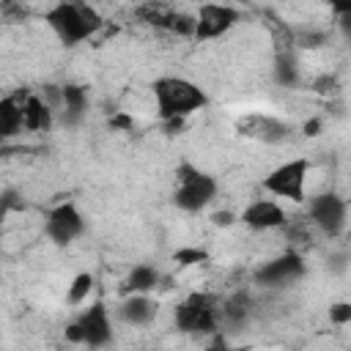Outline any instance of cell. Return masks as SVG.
Segmentation results:
<instances>
[{
	"label": "cell",
	"mask_w": 351,
	"mask_h": 351,
	"mask_svg": "<svg viewBox=\"0 0 351 351\" xmlns=\"http://www.w3.org/2000/svg\"><path fill=\"white\" fill-rule=\"evenodd\" d=\"M44 233L52 244L66 247V244H71L74 239H80L85 233V217L71 200L58 203L55 208H49V214L44 219Z\"/></svg>",
	"instance_id": "9c48e42d"
},
{
	"label": "cell",
	"mask_w": 351,
	"mask_h": 351,
	"mask_svg": "<svg viewBox=\"0 0 351 351\" xmlns=\"http://www.w3.org/2000/svg\"><path fill=\"white\" fill-rule=\"evenodd\" d=\"M239 22V8L225 3H203L195 14V36L197 38H219Z\"/></svg>",
	"instance_id": "30bf717a"
},
{
	"label": "cell",
	"mask_w": 351,
	"mask_h": 351,
	"mask_svg": "<svg viewBox=\"0 0 351 351\" xmlns=\"http://www.w3.org/2000/svg\"><path fill=\"white\" fill-rule=\"evenodd\" d=\"M110 123H112L115 129H126V132H132V129H134V118H132V115H121V112H118V115H112V118H110Z\"/></svg>",
	"instance_id": "484cf974"
},
{
	"label": "cell",
	"mask_w": 351,
	"mask_h": 351,
	"mask_svg": "<svg viewBox=\"0 0 351 351\" xmlns=\"http://www.w3.org/2000/svg\"><path fill=\"white\" fill-rule=\"evenodd\" d=\"M22 112H25V129L30 132H47L52 126V110L44 99L27 93L22 101Z\"/></svg>",
	"instance_id": "ac0fdd59"
},
{
	"label": "cell",
	"mask_w": 351,
	"mask_h": 351,
	"mask_svg": "<svg viewBox=\"0 0 351 351\" xmlns=\"http://www.w3.org/2000/svg\"><path fill=\"white\" fill-rule=\"evenodd\" d=\"M239 132L252 137V140H261V143H269V145H277V143H285L293 132V126L288 121H280L274 115H250L239 123Z\"/></svg>",
	"instance_id": "8fae6325"
},
{
	"label": "cell",
	"mask_w": 351,
	"mask_h": 351,
	"mask_svg": "<svg viewBox=\"0 0 351 351\" xmlns=\"http://www.w3.org/2000/svg\"><path fill=\"white\" fill-rule=\"evenodd\" d=\"M27 93H8L0 99V137L11 140L25 129V112H22V101Z\"/></svg>",
	"instance_id": "5bb4252c"
},
{
	"label": "cell",
	"mask_w": 351,
	"mask_h": 351,
	"mask_svg": "<svg viewBox=\"0 0 351 351\" xmlns=\"http://www.w3.org/2000/svg\"><path fill=\"white\" fill-rule=\"evenodd\" d=\"M219 192V184L211 173L189 165V162H181L176 167V189H173V206L178 211H186V214H200L203 208H208L214 203Z\"/></svg>",
	"instance_id": "3957f363"
},
{
	"label": "cell",
	"mask_w": 351,
	"mask_h": 351,
	"mask_svg": "<svg viewBox=\"0 0 351 351\" xmlns=\"http://www.w3.org/2000/svg\"><path fill=\"white\" fill-rule=\"evenodd\" d=\"M241 225L252 228V230H274V228H282L285 225V211L280 203L274 200H266V197H258L252 203L244 206V211L239 214Z\"/></svg>",
	"instance_id": "7c38bea8"
},
{
	"label": "cell",
	"mask_w": 351,
	"mask_h": 351,
	"mask_svg": "<svg viewBox=\"0 0 351 351\" xmlns=\"http://www.w3.org/2000/svg\"><path fill=\"white\" fill-rule=\"evenodd\" d=\"M159 315V302L151 293H132L118 304V318L126 326H148Z\"/></svg>",
	"instance_id": "4fadbf2b"
},
{
	"label": "cell",
	"mask_w": 351,
	"mask_h": 351,
	"mask_svg": "<svg viewBox=\"0 0 351 351\" xmlns=\"http://www.w3.org/2000/svg\"><path fill=\"white\" fill-rule=\"evenodd\" d=\"M329 321L335 326L348 324L351 321V302H335V304H329Z\"/></svg>",
	"instance_id": "603a6c76"
},
{
	"label": "cell",
	"mask_w": 351,
	"mask_h": 351,
	"mask_svg": "<svg viewBox=\"0 0 351 351\" xmlns=\"http://www.w3.org/2000/svg\"><path fill=\"white\" fill-rule=\"evenodd\" d=\"M66 340L80 343L88 348H104L112 343V318L110 310L101 299L90 302L69 326H66Z\"/></svg>",
	"instance_id": "5b68a950"
},
{
	"label": "cell",
	"mask_w": 351,
	"mask_h": 351,
	"mask_svg": "<svg viewBox=\"0 0 351 351\" xmlns=\"http://www.w3.org/2000/svg\"><path fill=\"white\" fill-rule=\"evenodd\" d=\"M176 329L184 335H217L222 326L219 318V299L206 291H195L184 296L173 310Z\"/></svg>",
	"instance_id": "277c9868"
},
{
	"label": "cell",
	"mask_w": 351,
	"mask_h": 351,
	"mask_svg": "<svg viewBox=\"0 0 351 351\" xmlns=\"http://www.w3.org/2000/svg\"><path fill=\"white\" fill-rule=\"evenodd\" d=\"M271 74H274V82L280 85V88H296L299 82H302V69H299V60H296V55L293 52H277V58H274V66H271Z\"/></svg>",
	"instance_id": "d6986e66"
},
{
	"label": "cell",
	"mask_w": 351,
	"mask_h": 351,
	"mask_svg": "<svg viewBox=\"0 0 351 351\" xmlns=\"http://www.w3.org/2000/svg\"><path fill=\"white\" fill-rule=\"evenodd\" d=\"M250 315H252V296L247 291H236L219 302L222 326H244L250 321Z\"/></svg>",
	"instance_id": "9a60e30c"
},
{
	"label": "cell",
	"mask_w": 351,
	"mask_h": 351,
	"mask_svg": "<svg viewBox=\"0 0 351 351\" xmlns=\"http://www.w3.org/2000/svg\"><path fill=\"white\" fill-rule=\"evenodd\" d=\"M304 258L299 255V252H293V250H288V252H282V255H277V258H271V261H263L258 269H255V274H252V280H255V285H261V288H285V285H291V282H296L302 274H304Z\"/></svg>",
	"instance_id": "ba28073f"
},
{
	"label": "cell",
	"mask_w": 351,
	"mask_h": 351,
	"mask_svg": "<svg viewBox=\"0 0 351 351\" xmlns=\"http://www.w3.org/2000/svg\"><path fill=\"white\" fill-rule=\"evenodd\" d=\"M93 274L90 271H80L74 280H71V285H69V291H66V299H69V304H82V302H88V296H90V291H93Z\"/></svg>",
	"instance_id": "ffe728a7"
},
{
	"label": "cell",
	"mask_w": 351,
	"mask_h": 351,
	"mask_svg": "<svg viewBox=\"0 0 351 351\" xmlns=\"http://www.w3.org/2000/svg\"><path fill=\"white\" fill-rule=\"evenodd\" d=\"M206 351H233L228 343H225V337H219V335H214V340L206 346Z\"/></svg>",
	"instance_id": "83f0119b"
},
{
	"label": "cell",
	"mask_w": 351,
	"mask_h": 351,
	"mask_svg": "<svg viewBox=\"0 0 351 351\" xmlns=\"http://www.w3.org/2000/svg\"><path fill=\"white\" fill-rule=\"evenodd\" d=\"M44 22L49 25V30L58 36V41L63 47H77L85 38H90L104 22L99 16V11L88 3H55L52 8H47Z\"/></svg>",
	"instance_id": "7a4b0ae2"
},
{
	"label": "cell",
	"mask_w": 351,
	"mask_h": 351,
	"mask_svg": "<svg viewBox=\"0 0 351 351\" xmlns=\"http://www.w3.org/2000/svg\"><path fill=\"white\" fill-rule=\"evenodd\" d=\"M307 217L310 222L329 239H337L346 230L348 222V203L337 192H318L307 200Z\"/></svg>",
	"instance_id": "52a82bcc"
},
{
	"label": "cell",
	"mask_w": 351,
	"mask_h": 351,
	"mask_svg": "<svg viewBox=\"0 0 351 351\" xmlns=\"http://www.w3.org/2000/svg\"><path fill=\"white\" fill-rule=\"evenodd\" d=\"M206 261H208L206 250H197V247H186V250L176 252V263L178 266H195V263H206Z\"/></svg>",
	"instance_id": "7402d4cb"
},
{
	"label": "cell",
	"mask_w": 351,
	"mask_h": 351,
	"mask_svg": "<svg viewBox=\"0 0 351 351\" xmlns=\"http://www.w3.org/2000/svg\"><path fill=\"white\" fill-rule=\"evenodd\" d=\"M151 93L156 101V112L165 123L184 121L208 104V93L186 77H159L154 80Z\"/></svg>",
	"instance_id": "6da1fadb"
},
{
	"label": "cell",
	"mask_w": 351,
	"mask_h": 351,
	"mask_svg": "<svg viewBox=\"0 0 351 351\" xmlns=\"http://www.w3.org/2000/svg\"><path fill=\"white\" fill-rule=\"evenodd\" d=\"M324 41H326V36H324V33H304V36L299 38V44H302V47H310V49L321 47Z\"/></svg>",
	"instance_id": "d4e9b609"
},
{
	"label": "cell",
	"mask_w": 351,
	"mask_h": 351,
	"mask_svg": "<svg viewBox=\"0 0 351 351\" xmlns=\"http://www.w3.org/2000/svg\"><path fill=\"white\" fill-rule=\"evenodd\" d=\"M239 217L233 214V211H228V208H222V211H214L211 214V222L217 225V228H228V225H233Z\"/></svg>",
	"instance_id": "cb8c5ba5"
},
{
	"label": "cell",
	"mask_w": 351,
	"mask_h": 351,
	"mask_svg": "<svg viewBox=\"0 0 351 351\" xmlns=\"http://www.w3.org/2000/svg\"><path fill=\"white\" fill-rule=\"evenodd\" d=\"M14 197H16V195L8 189V192H5V197H3V211H11V208H19V211H22V208H25V203H16Z\"/></svg>",
	"instance_id": "4316f807"
},
{
	"label": "cell",
	"mask_w": 351,
	"mask_h": 351,
	"mask_svg": "<svg viewBox=\"0 0 351 351\" xmlns=\"http://www.w3.org/2000/svg\"><path fill=\"white\" fill-rule=\"evenodd\" d=\"M329 11L335 14V19H337V30L343 33V38L351 41V0H346V3H332Z\"/></svg>",
	"instance_id": "44dd1931"
},
{
	"label": "cell",
	"mask_w": 351,
	"mask_h": 351,
	"mask_svg": "<svg viewBox=\"0 0 351 351\" xmlns=\"http://www.w3.org/2000/svg\"><path fill=\"white\" fill-rule=\"evenodd\" d=\"M318 132H321V121H318V118H310V121L304 123V134H307V137H315Z\"/></svg>",
	"instance_id": "f1b7e54d"
},
{
	"label": "cell",
	"mask_w": 351,
	"mask_h": 351,
	"mask_svg": "<svg viewBox=\"0 0 351 351\" xmlns=\"http://www.w3.org/2000/svg\"><path fill=\"white\" fill-rule=\"evenodd\" d=\"M60 104H63V118L69 126H77L85 112H88V90L82 85H60Z\"/></svg>",
	"instance_id": "2e32d148"
},
{
	"label": "cell",
	"mask_w": 351,
	"mask_h": 351,
	"mask_svg": "<svg viewBox=\"0 0 351 351\" xmlns=\"http://www.w3.org/2000/svg\"><path fill=\"white\" fill-rule=\"evenodd\" d=\"M159 285V269L151 266V263H137L129 269L126 280H123V293L132 296V293H151L154 288Z\"/></svg>",
	"instance_id": "e0dca14e"
},
{
	"label": "cell",
	"mask_w": 351,
	"mask_h": 351,
	"mask_svg": "<svg viewBox=\"0 0 351 351\" xmlns=\"http://www.w3.org/2000/svg\"><path fill=\"white\" fill-rule=\"evenodd\" d=\"M307 173H310V159H304V156L288 159L263 176V189L277 197H285L291 203H304L307 200V195H304Z\"/></svg>",
	"instance_id": "8992f818"
}]
</instances>
